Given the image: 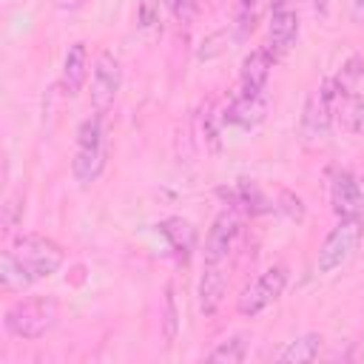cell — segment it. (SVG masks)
Returning <instances> with one entry per match:
<instances>
[{
  "label": "cell",
  "instance_id": "obj_1",
  "mask_svg": "<svg viewBox=\"0 0 364 364\" xmlns=\"http://www.w3.org/2000/svg\"><path fill=\"white\" fill-rule=\"evenodd\" d=\"M60 318V307L51 296L20 299L6 310V330L17 338H43Z\"/></svg>",
  "mask_w": 364,
  "mask_h": 364
},
{
  "label": "cell",
  "instance_id": "obj_2",
  "mask_svg": "<svg viewBox=\"0 0 364 364\" xmlns=\"http://www.w3.org/2000/svg\"><path fill=\"white\" fill-rule=\"evenodd\" d=\"M105 171V139H102V114H94L77 128V151L71 159V173L80 185H91Z\"/></svg>",
  "mask_w": 364,
  "mask_h": 364
},
{
  "label": "cell",
  "instance_id": "obj_3",
  "mask_svg": "<svg viewBox=\"0 0 364 364\" xmlns=\"http://www.w3.org/2000/svg\"><path fill=\"white\" fill-rule=\"evenodd\" d=\"M9 250L23 264V270H26V276L31 282L48 279L51 273H57L60 264H63V259H65L63 247L54 239L40 236V233H23V236H17Z\"/></svg>",
  "mask_w": 364,
  "mask_h": 364
},
{
  "label": "cell",
  "instance_id": "obj_4",
  "mask_svg": "<svg viewBox=\"0 0 364 364\" xmlns=\"http://www.w3.org/2000/svg\"><path fill=\"white\" fill-rule=\"evenodd\" d=\"M344 97L336 85L333 77H327L304 102V114H301V134L307 139H324L333 128V119H336V111L341 108Z\"/></svg>",
  "mask_w": 364,
  "mask_h": 364
},
{
  "label": "cell",
  "instance_id": "obj_5",
  "mask_svg": "<svg viewBox=\"0 0 364 364\" xmlns=\"http://www.w3.org/2000/svg\"><path fill=\"white\" fill-rule=\"evenodd\" d=\"M364 239V225L358 216H350V219H341L330 233L327 239L321 242L318 247V256H316V267L318 273H333L338 270L341 264H347L353 259V253L358 250Z\"/></svg>",
  "mask_w": 364,
  "mask_h": 364
},
{
  "label": "cell",
  "instance_id": "obj_6",
  "mask_svg": "<svg viewBox=\"0 0 364 364\" xmlns=\"http://www.w3.org/2000/svg\"><path fill=\"white\" fill-rule=\"evenodd\" d=\"M287 287V267L282 264H273L267 267L264 273H259L242 293H239V301H236V310L242 316H256L262 313L264 307H270Z\"/></svg>",
  "mask_w": 364,
  "mask_h": 364
},
{
  "label": "cell",
  "instance_id": "obj_7",
  "mask_svg": "<svg viewBox=\"0 0 364 364\" xmlns=\"http://www.w3.org/2000/svg\"><path fill=\"white\" fill-rule=\"evenodd\" d=\"M122 85V68L119 60L111 51H100L97 63H94V77H91V105L97 114H105Z\"/></svg>",
  "mask_w": 364,
  "mask_h": 364
},
{
  "label": "cell",
  "instance_id": "obj_8",
  "mask_svg": "<svg viewBox=\"0 0 364 364\" xmlns=\"http://www.w3.org/2000/svg\"><path fill=\"white\" fill-rule=\"evenodd\" d=\"M330 202H333V210L338 213V219L361 216V213H364L361 179L353 176L350 171H338V173L333 176V185H330Z\"/></svg>",
  "mask_w": 364,
  "mask_h": 364
},
{
  "label": "cell",
  "instance_id": "obj_9",
  "mask_svg": "<svg viewBox=\"0 0 364 364\" xmlns=\"http://www.w3.org/2000/svg\"><path fill=\"white\" fill-rule=\"evenodd\" d=\"M236 233H239V222L230 210H222L210 230H208V239H205V262L208 264H222L230 250H233V242H236Z\"/></svg>",
  "mask_w": 364,
  "mask_h": 364
},
{
  "label": "cell",
  "instance_id": "obj_10",
  "mask_svg": "<svg viewBox=\"0 0 364 364\" xmlns=\"http://www.w3.org/2000/svg\"><path fill=\"white\" fill-rule=\"evenodd\" d=\"M264 117H267V105H264V100H262L259 94H242V97H236V100L225 108L222 122L250 131V128L262 125Z\"/></svg>",
  "mask_w": 364,
  "mask_h": 364
},
{
  "label": "cell",
  "instance_id": "obj_11",
  "mask_svg": "<svg viewBox=\"0 0 364 364\" xmlns=\"http://www.w3.org/2000/svg\"><path fill=\"white\" fill-rule=\"evenodd\" d=\"M273 54L270 48H253L245 60H242V68H239V82H242V94H259L270 77V68H273Z\"/></svg>",
  "mask_w": 364,
  "mask_h": 364
},
{
  "label": "cell",
  "instance_id": "obj_12",
  "mask_svg": "<svg viewBox=\"0 0 364 364\" xmlns=\"http://www.w3.org/2000/svg\"><path fill=\"white\" fill-rule=\"evenodd\" d=\"M299 34V17L293 9H276L270 17V28H267V40H270V54L282 57L290 51V46L296 43Z\"/></svg>",
  "mask_w": 364,
  "mask_h": 364
},
{
  "label": "cell",
  "instance_id": "obj_13",
  "mask_svg": "<svg viewBox=\"0 0 364 364\" xmlns=\"http://www.w3.org/2000/svg\"><path fill=\"white\" fill-rule=\"evenodd\" d=\"M159 233L168 239V245H171V250H173V256L179 262H188L191 259V253L196 247V230H193V225L188 219L168 216V219L159 222Z\"/></svg>",
  "mask_w": 364,
  "mask_h": 364
},
{
  "label": "cell",
  "instance_id": "obj_14",
  "mask_svg": "<svg viewBox=\"0 0 364 364\" xmlns=\"http://www.w3.org/2000/svg\"><path fill=\"white\" fill-rule=\"evenodd\" d=\"M225 287H228V279L222 273V264H208L205 262V273L199 279V310L205 316H213L222 307Z\"/></svg>",
  "mask_w": 364,
  "mask_h": 364
},
{
  "label": "cell",
  "instance_id": "obj_15",
  "mask_svg": "<svg viewBox=\"0 0 364 364\" xmlns=\"http://www.w3.org/2000/svg\"><path fill=\"white\" fill-rule=\"evenodd\" d=\"M85 77H88V51H85V43H71L68 51H65V60H63V88L68 97L80 94V88L85 85Z\"/></svg>",
  "mask_w": 364,
  "mask_h": 364
},
{
  "label": "cell",
  "instance_id": "obj_16",
  "mask_svg": "<svg viewBox=\"0 0 364 364\" xmlns=\"http://www.w3.org/2000/svg\"><path fill=\"white\" fill-rule=\"evenodd\" d=\"M321 353V336L318 333H304L293 341H287V347L279 353L282 364H299V361H316Z\"/></svg>",
  "mask_w": 364,
  "mask_h": 364
},
{
  "label": "cell",
  "instance_id": "obj_17",
  "mask_svg": "<svg viewBox=\"0 0 364 364\" xmlns=\"http://www.w3.org/2000/svg\"><path fill=\"white\" fill-rule=\"evenodd\" d=\"M28 284H31V279L26 276L23 264L14 259L11 250H3V256H0V287L3 290H23Z\"/></svg>",
  "mask_w": 364,
  "mask_h": 364
},
{
  "label": "cell",
  "instance_id": "obj_18",
  "mask_svg": "<svg viewBox=\"0 0 364 364\" xmlns=\"http://www.w3.org/2000/svg\"><path fill=\"white\" fill-rule=\"evenodd\" d=\"M247 355V338L245 336H233V338H225L219 347H213L208 353V361H228V364H239L245 361Z\"/></svg>",
  "mask_w": 364,
  "mask_h": 364
},
{
  "label": "cell",
  "instance_id": "obj_19",
  "mask_svg": "<svg viewBox=\"0 0 364 364\" xmlns=\"http://www.w3.org/2000/svg\"><path fill=\"white\" fill-rule=\"evenodd\" d=\"M361 71H364V60H361L358 54H353V57H347V63L341 65L338 77H333L344 100H347V97L355 91V85H358V80H361Z\"/></svg>",
  "mask_w": 364,
  "mask_h": 364
},
{
  "label": "cell",
  "instance_id": "obj_20",
  "mask_svg": "<svg viewBox=\"0 0 364 364\" xmlns=\"http://www.w3.org/2000/svg\"><path fill=\"white\" fill-rule=\"evenodd\" d=\"M162 330H165V344H173L179 336V310H176V296L173 284L165 287V310H162Z\"/></svg>",
  "mask_w": 364,
  "mask_h": 364
},
{
  "label": "cell",
  "instance_id": "obj_21",
  "mask_svg": "<svg viewBox=\"0 0 364 364\" xmlns=\"http://www.w3.org/2000/svg\"><path fill=\"white\" fill-rule=\"evenodd\" d=\"M239 196H242V205H245L247 210H253V213L273 210V205H267V199L259 193V188H256L253 182H247V179L239 182Z\"/></svg>",
  "mask_w": 364,
  "mask_h": 364
},
{
  "label": "cell",
  "instance_id": "obj_22",
  "mask_svg": "<svg viewBox=\"0 0 364 364\" xmlns=\"http://www.w3.org/2000/svg\"><path fill=\"white\" fill-rule=\"evenodd\" d=\"M23 202H26L23 191L11 193V196L3 202V230H6V233H11V230L17 228V222L23 219Z\"/></svg>",
  "mask_w": 364,
  "mask_h": 364
},
{
  "label": "cell",
  "instance_id": "obj_23",
  "mask_svg": "<svg viewBox=\"0 0 364 364\" xmlns=\"http://www.w3.org/2000/svg\"><path fill=\"white\" fill-rule=\"evenodd\" d=\"M276 210H282V213H284L287 219H293V222H301V219H304V205H301V199H299L296 193H290V191H282V193H279Z\"/></svg>",
  "mask_w": 364,
  "mask_h": 364
},
{
  "label": "cell",
  "instance_id": "obj_24",
  "mask_svg": "<svg viewBox=\"0 0 364 364\" xmlns=\"http://www.w3.org/2000/svg\"><path fill=\"white\" fill-rule=\"evenodd\" d=\"M168 6L179 23H191L196 14V0H168Z\"/></svg>",
  "mask_w": 364,
  "mask_h": 364
},
{
  "label": "cell",
  "instance_id": "obj_25",
  "mask_svg": "<svg viewBox=\"0 0 364 364\" xmlns=\"http://www.w3.org/2000/svg\"><path fill=\"white\" fill-rule=\"evenodd\" d=\"M202 131H205V139L210 142V151H219V131H216V125H213V117H210V108L205 111V117H202Z\"/></svg>",
  "mask_w": 364,
  "mask_h": 364
},
{
  "label": "cell",
  "instance_id": "obj_26",
  "mask_svg": "<svg viewBox=\"0 0 364 364\" xmlns=\"http://www.w3.org/2000/svg\"><path fill=\"white\" fill-rule=\"evenodd\" d=\"M347 117H350V128H353V131H361V128H364V97H358V100L350 105V114H347Z\"/></svg>",
  "mask_w": 364,
  "mask_h": 364
},
{
  "label": "cell",
  "instance_id": "obj_27",
  "mask_svg": "<svg viewBox=\"0 0 364 364\" xmlns=\"http://www.w3.org/2000/svg\"><path fill=\"white\" fill-rule=\"evenodd\" d=\"M154 23H159V14H156V11H154V6L145 0V3H142V11H139V26H145V28H148V26H154Z\"/></svg>",
  "mask_w": 364,
  "mask_h": 364
},
{
  "label": "cell",
  "instance_id": "obj_28",
  "mask_svg": "<svg viewBox=\"0 0 364 364\" xmlns=\"http://www.w3.org/2000/svg\"><path fill=\"white\" fill-rule=\"evenodd\" d=\"M350 17L353 23H364V0H350Z\"/></svg>",
  "mask_w": 364,
  "mask_h": 364
},
{
  "label": "cell",
  "instance_id": "obj_29",
  "mask_svg": "<svg viewBox=\"0 0 364 364\" xmlns=\"http://www.w3.org/2000/svg\"><path fill=\"white\" fill-rule=\"evenodd\" d=\"M88 0H54V6L57 9H63V11H77V9H82Z\"/></svg>",
  "mask_w": 364,
  "mask_h": 364
},
{
  "label": "cell",
  "instance_id": "obj_30",
  "mask_svg": "<svg viewBox=\"0 0 364 364\" xmlns=\"http://www.w3.org/2000/svg\"><path fill=\"white\" fill-rule=\"evenodd\" d=\"M358 179H361V191H364V176H358Z\"/></svg>",
  "mask_w": 364,
  "mask_h": 364
},
{
  "label": "cell",
  "instance_id": "obj_31",
  "mask_svg": "<svg viewBox=\"0 0 364 364\" xmlns=\"http://www.w3.org/2000/svg\"><path fill=\"white\" fill-rule=\"evenodd\" d=\"M239 3H256V0H239Z\"/></svg>",
  "mask_w": 364,
  "mask_h": 364
}]
</instances>
